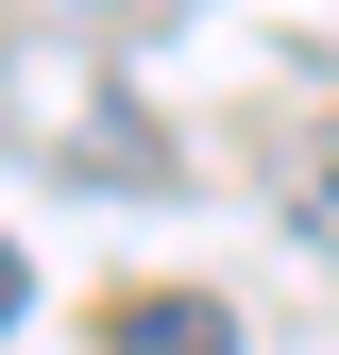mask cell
<instances>
[{
    "label": "cell",
    "mask_w": 339,
    "mask_h": 355,
    "mask_svg": "<svg viewBox=\"0 0 339 355\" xmlns=\"http://www.w3.org/2000/svg\"><path fill=\"white\" fill-rule=\"evenodd\" d=\"M17 288H34V271H17V237H0V322H17Z\"/></svg>",
    "instance_id": "cell-2"
},
{
    "label": "cell",
    "mask_w": 339,
    "mask_h": 355,
    "mask_svg": "<svg viewBox=\"0 0 339 355\" xmlns=\"http://www.w3.org/2000/svg\"><path fill=\"white\" fill-rule=\"evenodd\" d=\"M306 220H322V237H339V153H322V203H306Z\"/></svg>",
    "instance_id": "cell-3"
},
{
    "label": "cell",
    "mask_w": 339,
    "mask_h": 355,
    "mask_svg": "<svg viewBox=\"0 0 339 355\" xmlns=\"http://www.w3.org/2000/svg\"><path fill=\"white\" fill-rule=\"evenodd\" d=\"M102 355H238V304H204V288H136L102 322Z\"/></svg>",
    "instance_id": "cell-1"
}]
</instances>
